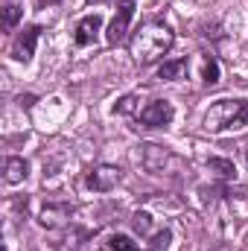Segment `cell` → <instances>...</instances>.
Returning a JSON list of instances; mask_svg holds the SVG:
<instances>
[{
    "instance_id": "1",
    "label": "cell",
    "mask_w": 248,
    "mask_h": 251,
    "mask_svg": "<svg viewBox=\"0 0 248 251\" xmlns=\"http://www.w3.org/2000/svg\"><path fill=\"white\" fill-rule=\"evenodd\" d=\"M173 44H175V32L161 21H149L131 35L128 50L137 64H155L173 50Z\"/></svg>"
},
{
    "instance_id": "2",
    "label": "cell",
    "mask_w": 248,
    "mask_h": 251,
    "mask_svg": "<svg viewBox=\"0 0 248 251\" xmlns=\"http://www.w3.org/2000/svg\"><path fill=\"white\" fill-rule=\"evenodd\" d=\"M204 131H225V128H246L248 126V100H216L204 111Z\"/></svg>"
},
{
    "instance_id": "3",
    "label": "cell",
    "mask_w": 248,
    "mask_h": 251,
    "mask_svg": "<svg viewBox=\"0 0 248 251\" xmlns=\"http://www.w3.org/2000/svg\"><path fill=\"white\" fill-rule=\"evenodd\" d=\"M140 164H143L146 173H155V176L170 173V167H181V161L170 149H164L158 143H143L140 146Z\"/></svg>"
},
{
    "instance_id": "4",
    "label": "cell",
    "mask_w": 248,
    "mask_h": 251,
    "mask_svg": "<svg viewBox=\"0 0 248 251\" xmlns=\"http://www.w3.org/2000/svg\"><path fill=\"white\" fill-rule=\"evenodd\" d=\"M175 117V108L170 100H152L140 114H137V126L140 128H167Z\"/></svg>"
},
{
    "instance_id": "5",
    "label": "cell",
    "mask_w": 248,
    "mask_h": 251,
    "mask_svg": "<svg viewBox=\"0 0 248 251\" xmlns=\"http://www.w3.org/2000/svg\"><path fill=\"white\" fill-rule=\"evenodd\" d=\"M41 32H44V26H38V24L24 26V29L15 35V41H12V47H9V56H12L15 62H24V64L32 62V56H35V44H38Z\"/></svg>"
},
{
    "instance_id": "6",
    "label": "cell",
    "mask_w": 248,
    "mask_h": 251,
    "mask_svg": "<svg viewBox=\"0 0 248 251\" xmlns=\"http://www.w3.org/2000/svg\"><path fill=\"white\" fill-rule=\"evenodd\" d=\"M134 0H120V6H117V15L111 18V24H108V32H105V41L111 44V47H117L120 41H125V35H128V26H131V18H134Z\"/></svg>"
},
{
    "instance_id": "7",
    "label": "cell",
    "mask_w": 248,
    "mask_h": 251,
    "mask_svg": "<svg viewBox=\"0 0 248 251\" xmlns=\"http://www.w3.org/2000/svg\"><path fill=\"white\" fill-rule=\"evenodd\" d=\"M120 178H123V170H120V167H114V164H99V167L88 170L85 184H88V190L108 193V190H114L120 184Z\"/></svg>"
},
{
    "instance_id": "8",
    "label": "cell",
    "mask_w": 248,
    "mask_h": 251,
    "mask_svg": "<svg viewBox=\"0 0 248 251\" xmlns=\"http://www.w3.org/2000/svg\"><path fill=\"white\" fill-rule=\"evenodd\" d=\"M99 32H102V15H85L76 24L73 41H76V47H91V44H97Z\"/></svg>"
},
{
    "instance_id": "9",
    "label": "cell",
    "mask_w": 248,
    "mask_h": 251,
    "mask_svg": "<svg viewBox=\"0 0 248 251\" xmlns=\"http://www.w3.org/2000/svg\"><path fill=\"white\" fill-rule=\"evenodd\" d=\"M70 216H73V207H70V204H64V201H50V204L41 207L38 222H41L44 228H62V225L70 222Z\"/></svg>"
},
{
    "instance_id": "10",
    "label": "cell",
    "mask_w": 248,
    "mask_h": 251,
    "mask_svg": "<svg viewBox=\"0 0 248 251\" xmlns=\"http://www.w3.org/2000/svg\"><path fill=\"white\" fill-rule=\"evenodd\" d=\"M26 176H29V164H26L24 158L9 155V158L3 161V178H6V184H21Z\"/></svg>"
},
{
    "instance_id": "11",
    "label": "cell",
    "mask_w": 248,
    "mask_h": 251,
    "mask_svg": "<svg viewBox=\"0 0 248 251\" xmlns=\"http://www.w3.org/2000/svg\"><path fill=\"white\" fill-rule=\"evenodd\" d=\"M187 73V59H173V62H164L158 67V79L164 82H175Z\"/></svg>"
},
{
    "instance_id": "12",
    "label": "cell",
    "mask_w": 248,
    "mask_h": 251,
    "mask_svg": "<svg viewBox=\"0 0 248 251\" xmlns=\"http://www.w3.org/2000/svg\"><path fill=\"white\" fill-rule=\"evenodd\" d=\"M207 170L216 173V176L225 178V181L237 178V167H234V161H228V158H207Z\"/></svg>"
},
{
    "instance_id": "13",
    "label": "cell",
    "mask_w": 248,
    "mask_h": 251,
    "mask_svg": "<svg viewBox=\"0 0 248 251\" xmlns=\"http://www.w3.org/2000/svg\"><path fill=\"white\" fill-rule=\"evenodd\" d=\"M102 249L105 251H140V246H137L131 237H125V234H111V237L102 243Z\"/></svg>"
},
{
    "instance_id": "14",
    "label": "cell",
    "mask_w": 248,
    "mask_h": 251,
    "mask_svg": "<svg viewBox=\"0 0 248 251\" xmlns=\"http://www.w3.org/2000/svg\"><path fill=\"white\" fill-rule=\"evenodd\" d=\"M21 15H24V9H21L18 3H6V6L0 9L3 29H6V32H9V29H15V26H18V21H21Z\"/></svg>"
},
{
    "instance_id": "15",
    "label": "cell",
    "mask_w": 248,
    "mask_h": 251,
    "mask_svg": "<svg viewBox=\"0 0 248 251\" xmlns=\"http://www.w3.org/2000/svg\"><path fill=\"white\" fill-rule=\"evenodd\" d=\"M201 82L207 85V88H213V85H219V62L216 59H204V64H201Z\"/></svg>"
},
{
    "instance_id": "16",
    "label": "cell",
    "mask_w": 248,
    "mask_h": 251,
    "mask_svg": "<svg viewBox=\"0 0 248 251\" xmlns=\"http://www.w3.org/2000/svg\"><path fill=\"white\" fill-rule=\"evenodd\" d=\"M137 105H140V97L137 94H125V97H120L114 102V114H134Z\"/></svg>"
},
{
    "instance_id": "17",
    "label": "cell",
    "mask_w": 248,
    "mask_h": 251,
    "mask_svg": "<svg viewBox=\"0 0 248 251\" xmlns=\"http://www.w3.org/2000/svg\"><path fill=\"white\" fill-rule=\"evenodd\" d=\"M131 225H134V231H137L140 237H149V234H152V216H149L146 210H137V213L131 216Z\"/></svg>"
},
{
    "instance_id": "18",
    "label": "cell",
    "mask_w": 248,
    "mask_h": 251,
    "mask_svg": "<svg viewBox=\"0 0 248 251\" xmlns=\"http://www.w3.org/2000/svg\"><path fill=\"white\" fill-rule=\"evenodd\" d=\"M88 6H99V3H108V0H85Z\"/></svg>"
},
{
    "instance_id": "19",
    "label": "cell",
    "mask_w": 248,
    "mask_h": 251,
    "mask_svg": "<svg viewBox=\"0 0 248 251\" xmlns=\"http://www.w3.org/2000/svg\"><path fill=\"white\" fill-rule=\"evenodd\" d=\"M246 164H248V146H246Z\"/></svg>"
}]
</instances>
